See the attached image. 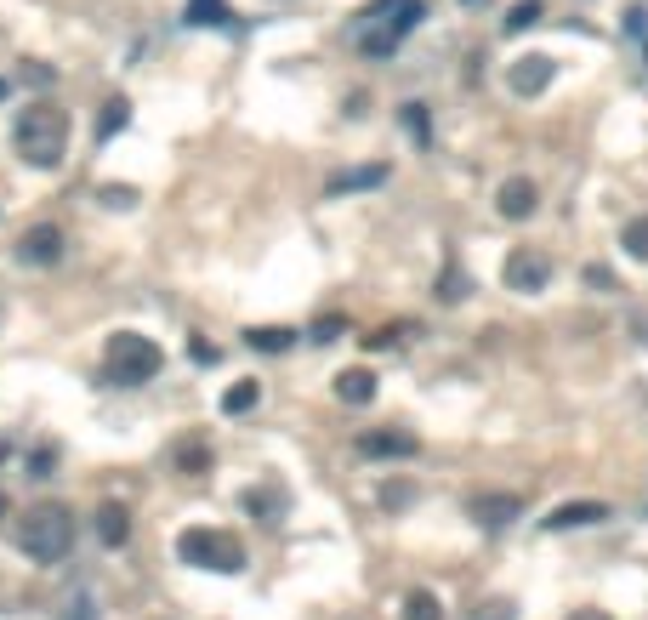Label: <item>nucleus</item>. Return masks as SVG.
<instances>
[{
  "label": "nucleus",
  "mask_w": 648,
  "mask_h": 620,
  "mask_svg": "<svg viewBox=\"0 0 648 620\" xmlns=\"http://www.w3.org/2000/svg\"><path fill=\"white\" fill-rule=\"evenodd\" d=\"M586 290H597V296H614L620 285H614V273H609V268H586Z\"/></svg>",
  "instance_id": "obj_19"
},
{
  "label": "nucleus",
  "mask_w": 648,
  "mask_h": 620,
  "mask_svg": "<svg viewBox=\"0 0 648 620\" xmlns=\"http://www.w3.org/2000/svg\"><path fill=\"white\" fill-rule=\"evenodd\" d=\"M245 341H250L256 353H285L290 341H296V330H285V325H250Z\"/></svg>",
  "instance_id": "obj_14"
},
{
  "label": "nucleus",
  "mask_w": 648,
  "mask_h": 620,
  "mask_svg": "<svg viewBox=\"0 0 648 620\" xmlns=\"http://www.w3.org/2000/svg\"><path fill=\"white\" fill-rule=\"evenodd\" d=\"M165 370V348L142 330H114L103 348V381L108 388H142Z\"/></svg>",
  "instance_id": "obj_1"
},
{
  "label": "nucleus",
  "mask_w": 648,
  "mask_h": 620,
  "mask_svg": "<svg viewBox=\"0 0 648 620\" xmlns=\"http://www.w3.org/2000/svg\"><path fill=\"white\" fill-rule=\"evenodd\" d=\"M12 536H17V546H24V558H34V564H63V558H69V546H74V512L57 507V501L29 507L24 518H17Z\"/></svg>",
  "instance_id": "obj_2"
},
{
  "label": "nucleus",
  "mask_w": 648,
  "mask_h": 620,
  "mask_svg": "<svg viewBox=\"0 0 648 620\" xmlns=\"http://www.w3.org/2000/svg\"><path fill=\"white\" fill-rule=\"evenodd\" d=\"M625 256H637V262H648V217H637V222H625Z\"/></svg>",
  "instance_id": "obj_17"
},
{
  "label": "nucleus",
  "mask_w": 648,
  "mask_h": 620,
  "mask_svg": "<svg viewBox=\"0 0 648 620\" xmlns=\"http://www.w3.org/2000/svg\"><path fill=\"white\" fill-rule=\"evenodd\" d=\"M546 74H552L546 57H524V69H512V85H517V92H540V85H546Z\"/></svg>",
  "instance_id": "obj_16"
},
{
  "label": "nucleus",
  "mask_w": 648,
  "mask_h": 620,
  "mask_svg": "<svg viewBox=\"0 0 648 620\" xmlns=\"http://www.w3.org/2000/svg\"><path fill=\"white\" fill-rule=\"evenodd\" d=\"M92 529H97L103 546H125V541H132V512H125L120 501H103L92 512Z\"/></svg>",
  "instance_id": "obj_9"
},
{
  "label": "nucleus",
  "mask_w": 648,
  "mask_h": 620,
  "mask_svg": "<svg viewBox=\"0 0 648 620\" xmlns=\"http://www.w3.org/2000/svg\"><path fill=\"white\" fill-rule=\"evenodd\" d=\"M12 143H17V154H24L29 165L46 171V165L63 160V148H69V114H63L57 103H34V109L17 114Z\"/></svg>",
  "instance_id": "obj_3"
},
{
  "label": "nucleus",
  "mask_w": 648,
  "mask_h": 620,
  "mask_svg": "<svg viewBox=\"0 0 648 620\" xmlns=\"http://www.w3.org/2000/svg\"><path fill=\"white\" fill-rule=\"evenodd\" d=\"M404 125H409L416 137H427V114H421V103H409V109H404Z\"/></svg>",
  "instance_id": "obj_23"
},
{
  "label": "nucleus",
  "mask_w": 648,
  "mask_h": 620,
  "mask_svg": "<svg viewBox=\"0 0 648 620\" xmlns=\"http://www.w3.org/2000/svg\"><path fill=\"white\" fill-rule=\"evenodd\" d=\"M177 558L193 569H211V575H240L245 569V541L233 529H211V524H193L177 536Z\"/></svg>",
  "instance_id": "obj_4"
},
{
  "label": "nucleus",
  "mask_w": 648,
  "mask_h": 620,
  "mask_svg": "<svg viewBox=\"0 0 648 620\" xmlns=\"http://www.w3.org/2000/svg\"><path fill=\"white\" fill-rule=\"evenodd\" d=\"M517 615V604H512V597H489V604H484V615H472V620H512Z\"/></svg>",
  "instance_id": "obj_20"
},
{
  "label": "nucleus",
  "mask_w": 648,
  "mask_h": 620,
  "mask_svg": "<svg viewBox=\"0 0 648 620\" xmlns=\"http://www.w3.org/2000/svg\"><path fill=\"white\" fill-rule=\"evenodd\" d=\"M466 296V273H444V285H438V302H461Z\"/></svg>",
  "instance_id": "obj_21"
},
{
  "label": "nucleus",
  "mask_w": 648,
  "mask_h": 620,
  "mask_svg": "<svg viewBox=\"0 0 648 620\" xmlns=\"http://www.w3.org/2000/svg\"><path fill=\"white\" fill-rule=\"evenodd\" d=\"M517 512H524V501H517V496H501V489H489V496H472V501H466V518H478L484 529H506Z\"/></svg>",
  "instance_id": "obj_8"
},
{
  "label": "nucleus",
  "mask_w": 648,
  "mask_h": 620,
  "mask_svg": "<svg viewBox=\"0 0 648 620\" xmlns=\"http://www.w3.org/2000/svg\"><path fill=\"white\" fill-rule=\"evenodd\" d=\"M501 280H506V290H517V296H540V290L552 285V256L535 251V245H517V251L506 256Z\"/></svg>",
  "instance_id": "obj_5"
},
{
  "label": "nucleus",
  "mask_w": 648,
  "mask_h": 620,
  "mask_svg": "<svg viewBox=\"0 0 648 620\" xmlns=\"http://www.w3.org/2000/svg\"><path fill=\"white\" fill-rule=\"evenodd\" d=\"M52 473V450H34L29 456V478H46Z\"/></svg>",
  "instance_id": "obj_24"
},
{
  "label": "nucleus",
  "mask_w": 648,
  "mask_h": 620,
  "mask_svg": "<svg viewBox=\"0 0 648 620\" xmlns=\"http://www.w3.org/2000/svg\"><path fill=\"white\" fill-rule=\"evenodd\" d=\"M603 518H614L609 501H564V507H552L540 524H546V529H586V524H603Z\"/></svg>",
  "instance_id": "obj_7"
},
{
  "label": "nucleus",
  "mask_w": 648,
  "mask_h": 620,
  "mask_svg": "<svg viewBox=\"0 0 648 620\" xmlns=\"http://www.w3.org/2000/svg\"><path fill=\"white\" fill-rule=\"evenodd\" d=\"M358 450H364V456H376V461L416 456V433H364V438H358Z\"/></svg>",
  "instance_id": "obj_12"
},
{
  "label": "nucleus",
  "mask_w": 648,
  "mask_h": 620,
  "mask_svg": "<svg viewBox=\"0 0 648 620\" xmlns=\"http://www.w3.org/2000/svg\"><path fill=\"white\" fill-rule=\"evenodd\" d=\"M336 399H341V404H370V399H376V370L348 365V370L336 376Z\"/></svg>",
  "instance_id": "obj_11"
},
{
  "label": "nucleus",
  "mask_w": 648,
  "mask_h": 620,
  "mask_svg": "<svg viewBox=\"0 0 648 620\" xmlns=\"http://www.w3.org/2000/svg\"><path fill=\"white\" fill-rule=\"evenodd\" d=\"M216 17H222L216 0H193V24H216Z\"/></svg>",
  "instance_id": "obj_22"
},
{
  "label": "nucleus",
  "mask_w": 648,
  "mask_h": 620,
  "mask_svg": "<svg viewBox=\"0 0 648 620\" xmlns=\"http://www.w3.org/2000/svg\"><path fill=\"white\" fill-rule=\"evenodd\" d=\"M57 256H63V233L52 222H40V228H29L24 240H17V262L24 268H52Z\"/></svg>",
  "instance_id": "obj_6"
},
{
  "label": "nucleus",
  "mask_w": 648,
  "mask_h": 620,
  "mask_svg": "<svg viewBox=\"0 0 648 620\" xmlns=\"http://www.w3.org/2000/svg\"><path fill=\"white\" fill-rule=\"evenodd\" d=\"M381 501H387V507H404V501H409V484H387Z\"/></svg>",
  "instance_id": "obj_25"
},
{
  "label": "nucleus",
  "mask_w": 648,
  "mask_h": 620,
  "mask_svg": "<svg viewBox=\"0 0 648 620\" xmlns=\"http://www.w3.org/2000/svg\"><path fill=\"white\" fill-rule=\"evenodd\" d=\"M495 205H501V217H535V205H540V194H535V182H524V177H512V182H501V194H495Z\"/></svg>",
  "instance_id": "obj_10"
},
{
  "label": "nucleus",
  "mask_w": 648,
  "mask_h": 620,
  "mask_svg": "<svg viewBox=\"0 0 648 620\" xmlns=\"http://www.w3.org/2000/svg\"><path fill=\"white\" fill-rule=\"evenodd\" d=\"M177 467H182V473H205V467H211V450H205V444H182V450H177Z\"/></svg>",
  "instance_id": "obj_18"
},
{
  "label": "nucleus",
  "mask_w": 648,
  "mask_h": 620,
  "mask_svg": "<svg viewBox=\"0 0 648 620\" xmlns=\"http://www.w3.org/2000/svg\"><path fill=\"white\" fill-rule=\"evenodd\" d=\"M404 620H444V609L427 586H416V592H404Z\"/></svg>",
  "instance_id": "obj_15"
},
{
  "label": "nucleus",
  "mask_w": 648,
  "mask_h": 620,
  "mask_svg": "<svg viewBox=\"0 0 648 620\" xmlns=\"http://www.w3.org/2000/svg\"><path fill=\"white\" fill-rule=\"evenodd\" d=\"M256 404H262V381H233L222 393V416H250Z\"/></svg>",
  "instance_id": "obj_13"
}]
</instances>
